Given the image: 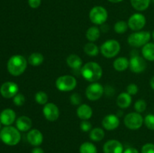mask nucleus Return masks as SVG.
Instances as JSON below:
<instances>
[{
    "instance_id": "1",
    "label": "nucleus",
    "mask_w": 154,
    "mask_h": 153,
    "mask_svg": "<svg viewBox=\"0 0 154 153\" xmlns=\"http://www.w3.org/2000/svg\"><path fill=\"white\" fill-rule=\"evenodd\" d=\"M81 75L86 80L94 82L99 80L102 76V68L98 63L90 62L84 64L81 70Z\"/></svg>"
},
{
    "instance_id": "2",
    "label": "nucleus",
    "mask_w": 154,
    "mask_h": 153,
    "mask_svg": "<svg viewBox=\"0 0 154 153\" xmlns=\"http://www.w3.org/2000/svg\"><path fill=\"white\" fill-rule=\"evenodd\" d=\"M26 59L21 55L12 56L8 61V70L13 76H20L26 70Z\"/></svg>"
},
{
    "instance_id": "3",
    "label": "nucleus",
    "mask_w": 154,
    "mask_h": 153,
    "mask_svg": "<svg viewBox=\"0 0 154 153\" xmlns=\"http://www.w3.org/2000/svg\"><path fill=\"white\" fill-rule=\"evenodd\" d=\"M1 140L8 146H15L20 142L21 135L20 130L13 126H5L0 131Z\"/></svg>"
},
{
    "instance_id": "4",
    "label": "nucleus",
    "mask_w": 154,
    "mask_h": 153,
    "mask_svg": "<svg viewBox=\"0 0 154 153\" xmlns=\"http://www.w3.org/2000/svg\"><path fill=\"white\" fill-rule=\"evenodd\" d=\"M151 34L147 31L137 32L131 34L128 38V43L134 47H140L147 44L150 40Z\"/></svg>"
},
{
    "instance_id": "5",
    "label": "nucleus",
    "mask_w": 154,
    "mask_h": 153,
    "mask_svg": "<svg viewBox=\"0 0 154 153\" xmlns=\"http://www.w3.org/2000/svg\"><path fill=\"white\" fill-rule=\"evenodd\" d=\"M100 50L104 56L111 58L116 56L120 52V44L117 40L111 39L104 42L101 46Z\"/></svg>"
},
{
    "instance_id": "6",
    "label": "nucleus",
    "mask_w": 154,
    "mask_h": 153,
    "mask_svg": "<svg viewBox=\"0 0 154 153\" xmlns=\"http://www.w3.org/2000/svg\"><path fill=\"white\" fill-rule=\"evenodd\" d=\"M77 86V80L71 75H63L57 78L56 86L61 92H70L75 89Z\"/></svg>"
},
{
    "instance_id": "7",
    "label": "nucleus",
    "mask_w": 154,
    "mask_h": 153,
    "mask_svg": "<svg viewBox=\"0 0 154 153\" xmlns=\"http://www.w3.org/2000/svg\"><path fill=\"white\" fill-rule=\"evenodd\" d=\"M108 11L106 9L102 6L93 7L90 11V20L93 23L96 25H102L106 22L108 19Z\"/></svg>"
},
{
    "instance_id": "8",
    "label": "nucleus",
    "mask_w": 154,
    "mask_h": 153,
    "mask_svg": "<svg viewBox=\"0 0 154 153\" xmlns=\"http://www.w3.org/2000/svg\"><path fill=\"white\" fill-rule=\"evenodd\" d=\"M144 118L139 112H130L124 118V124L131 130H138L142 126Z\"/></svg>"
},
{
    "instance_id": "9",
    "label": "nucleus",
    "mask_w": 154,
    "mask_h": 153,
    "mask_svg": "<svg viewBox=\"0 0 154 153\" xmlns=\"http://www.w3.org/2000/svg\"><path fill=\"white\" fill-rule=\"evenodd\" d=\"M105 92V88L98 82H93L87 86L86 89V96L92 101H95L102 98Z\"/></svg>"
},
{
    "instance_id": "10",
    "label": "nucleus",
    "mask_w": 154,
    "mask_h": 153,
    "mask_svg": "<svg viewBox=\"0 0 154 153\" xmlns=\"http://www.w3.org/2000/svg\"><path fill=\"white\" fill-rule=\"evenodd\" d=\"M129 67L132 72L139 74L145 70L147 68V63H146L145 59L142 57L139 56L138 54L132 53V55H131L130 60H129Z\"/></svg>"
},
{
    "instance_id": "11",
    "label": "nucleus",
    "mask_w": 154,
    "mask_h": 153,
    "mask_svg": "<svg viewBox=\"0 0 154 153\" xmlns=\"http://www.w3.org/2000/svg\"><path fill=\"white\" fill-rule=\"evenodd\" d=\"M128 26L133 31H139L144 27L146 18L143 14L136 13L132 14L128 20Z\"/></svg>"
},
{
    "instance_id": "12",
    "label": "nucleus",
    "mask_w": 154,
    "mask_h": 153,
    "mask_svg": "<svg viewBox=\"0 0 154 153\" xmlns=\"http://www.w3.org/2000/svg\"><path fill=\"white\" fill-rule=\"evenodd\" d=\"M43 114L47 120L54 122L59 118L60 110L55 104L47 103L43 107Z\"/></svg>"
},
{
    "instance_id": "13",
    "label": "nucleus",
    "mask_w": 154,
    "mask_h": 153,
    "mask_svg": "<svg viewBox=\"0 0 154 153\" xmlns=\"http://www.w3.org/2000/svg\"><path fill=\"white\" fill-rule=\"evenodd\" d=\"M18 86L15 82H5L1 86L0 88V93L2 95V97L5 98H14L18 93Z\"/></svg>"
},
{
    "instance_id": "14",
    "label": "nucleus",
    "mask_w": 154,
    "mask_h": 153,
    "mask_svg": "<svg viewBox=\"0 0 154 153\" xmlns=\"http://www.w3.org/2000/svg\"><path fill=\"white\" fill-rule=\"evenodd\" d=\"M104 153H123V146L117 140H110L107 141L103 146Z\"/></svg>"
},
{
    "instance_id": "15",
    "label": "nucleus",
    "mask_w": 154,
    "mask_h": 153,
    "mask_svg": "<svg viewBox=\"0 0 154 153\" xmlns=\"http://www.w3.org/2000/svg\"><path fill=\"white\" fill-rule=\"evenodd\" d=\"M104 128L108 130H113L120 125V119L117 115L109 114L103 118L102 122Z\"/></svg>"
},
{
    "instance_id": "16",
    "label": "nucleus",
    "mask_w": 154,
    "mask_h": 153,
    "mask_svg": "<svg viewBox=\"0 0 154 153\" xmlns=\"http://www.w3.org/2000/svg\"><path fill=\"white\" fill-rule=\"evenodd\" d=\"M27 140L33 146H38L43 142L44 136L42 132L38 129H32L27 134Z\"/></svg>"
},
{
    "instance_id": "17",
    "label": "nucleus",
    "mask_w": 154,
    "mask_h": 153,
    "mask_svg": "<svg viewBox=\"0 0 154 153\" xmlns=\"http://www.w3.org/2000/svg\"><path fill=\"white\" fill-rule=\"evenodd\" d=\"M16 119V113L11 109H5L0 113V122L5 126L13 124Z\"/></svg>"
},
{
    "instance_id": "18",
    "label": "nucleus",
    "mask_w": 154,
    "mask_h": 153,
    "mask_svg": "<svg viewBox=\"0 0 154 153\" xmlns=\"http://www.w3.org/2000/svg\"><path fill=\"white\" fill-rule=\"evenodd\" d=\"M32 124V122L31 118L28 116H20L16 121L17 128L20 131H28L31 128Z\"/></svg>"
},
{
    "instance_id": "19",
    "label": "nucleus",
    "mask_w": 154,
    "mask_h": 153,
    "mask_svg": "<svg viewBox=\"0 0 154 153\" xmlns=\"http://www.w3.org/2000/svg\"><path fill=\"white\" fill-rule=\"evenodd\" d=\"M77 115L81 119L88 120L93 116V110L86 104H81L77 109Z\"/></svg>"
},
{
    "instance_id": "20",
    "label": "nucleus",
    "mask_w": 154,
    "mask_h": 153,
    "mask_svg": "<svg viewBox=\"0 0 154 153\" xmlns=\"http://www.w3.org/2000/svg\"><path fill=\"white\" fill-rule=\"evenodd\" d=\"M132 104V95L127 92H122L117 96V104L121 109L128 108Z\"/></svg>"
},
{
    "instance_id": "21",
    "label": "nucleus",
    "mask_w": 154,
    "mask_h": 153,
    "mask_svg": "<svg viewBox=\"0 0 154 153\" xmlns=\"http://www.w3.org/2000/svg\"><path fill=\"white\" fill-rule=\"evenodd\" d=\"M66 62L67 64L74 70H79L81 68L83 64V61L81 57L75 54H71L66 58Z\"/></svg>"
},
{
    "instance_id": "22",
    "label": "nucleus",
    "mask_w": 154,
    "mask_h": 153,
    "mask_svg": "<svg viewBox=\"0 0 154 153\" xmlns=\"http://www.w3.org/2000/svg\"><path fill=\"white\" fill-rule=\"evenodd\" d=\"M142 55L145 59L148 61H154V43H147L143 46Z\"/></svg>"
},
{
    "instance_id": "23",
    "label": "nucleus",
    "mask_w": 154,
    "mask_h": 153,
    "mask_svg": "<svg viewBox=\"0 0 154 153\" xmlns=\"http://www.w3.org/2000/svg\"><path fill=\"white\" fill-rule=\"evenodd\" d=\"M113 65L117 71H124L129 66V61L125 57H119L114 60Z\"/></svg>"
},
{
    "instance_id": "24",
    "label": "nucleus",
    "mask_w": 154,
    "mask_h": 153,
    "mask_svg": "<svg viewBox=\"0 0 154 153\" xmlns=\"http://www.w3.org/2000/svg\"><path fill=\"white\" fill-rule=\"evenodd\" d=\"M132 7L137 10L143 11L148 8L150 0H130Z\"/></svg>"
},
{
    "instance_id": "25",
    "label": "nucleus",
    "mask_w": 154,
    "mask_h": 153,
    "mask_svg": "<svg viewBox=\"0 0 154 153\" xmlns=\"http://www.w3.org/2000/svg\"><path fill=\"white\" fill-rule=\"evenodd\" d=\"M87 40L91 42H94L99 39L100 37V30L98 27L92 26L87 29V33H86Z\"/></svg>"
},
{
    "instance_id": "26",
    "label": "nucleus",
    "mask_w": 154,
    "mask_h": 153,
    "mask_svg": "<svg viewBox=\"0 0 154 153\" xmlns=\"http://www.w3.org/2000/svg\"><path fill=\"white\" fill-rule=\"evenodd\" d=\"M28 62L32 66H39L44 62V56L40 52H32L29 56Z\"/></svg>"
},
{
    "instance_id": "27",
    "label": "nucleus",
    "mask_w": 154,
    "mask_h": 153,
    "mask_svg": "<svg viewBox=\"0 0 154 153\" xmlns=\"http://www.w3.org/2000/svg\"><path fill=\"white\" fill-rule=\"evenodd\" d=\"M90 137L93 141L99 142L105 137V131L103 130V129L100 128H93L90 130Z\"/></svg>"
},
{
    "instance_id": "28",
    "label": "nucleus",
    "mask_w": 154,
    "mask_h": 153,
    "mask_svg": "<svg viewBox=\"0 0 154 153\" xmlns=\"http://www.w3.org/2000/svg\"><path fill=\"white\" fill-rule=\"evenodd\" d=\"M84 50L87 55L90 56H97L99 52V47H98L95 44H93V42L87 43V44L84 46Z\"/></svg>"
},
{
    "instance_id": "29",
    "label": "nucleus",
    "mask_w": 154,
    "mask_h": 153,
    "mask_svg": "<svg viewBox=\"0 0 154 153\" xmlns=\"http://www.w3.org/2000/svg\"><path fill=\"white\" fill-rule=\"evenodd\" d=\"M80 153H97V148L92 142H85L80 146Z\"/></svg>"
},
{
    "instance_id": "30",
    "label": "nucleus",
    "mask_w": 154,
    "mask_h": 153,
    "mask_svg": "<svg viewBox=\"0 0 154 153\" xmlns=\"http://www.w3.org/2000/svg\"><path fill=\"white\" fill-rule=\"evenodd\" d=\"M35 100L38 104L41 105H45L48 103V96L46 92H38L35 95Z\"/></svg>"
},
{
    "instance_id": "31",
    "label": "nucleus",
    "mask_w": 154,
    "mask_h": 153,
    "mask_svg": "<svg viewBox=\"0 0 154 153\" xmlns=\"http://www.w3.org/2000/svg\"><path fill=\"white\" fill-rule=\"evenodd\" d=\"M128 23L123 20L117 21L114 25V31L118 34H123L126 32L128 28Z\"/></svg>"
},
{
    "instance_id": "32",
    "label": "nucleus",
    "mask_w": 154,
    "mask_h": 153,
    "mask_svg": "<svg viewBox=\"0 0 154 153\" xmlns=\"http://www.w3.org/2000/svg\"><path fill=\"white\" fill-rule=\"evenodd\" d=\"M147 108V103L143 99H139L135 104V110L137 112H143Z\"/></svg>"
},
{
    "instance_id": "33",
    "label": "nucleus",
    "mask_w": 154,
    "mask_h": 153,
    "mask_svg": "<svg viewBox=\"0 0 154 153\" xmlns=\"http://www.w3.org/2000/svg\"><path fill=\"white\" fill-rule=\"evenodd\" d=\"M144 124L146 127L151 130H154V115L153 114H148L145 116L144 119Z\"/></svg>"
},
{
    "instance_id": "34",
    "label": "nucleus",
    "mask_w": 154,
    "mask_h": 153,
    "mask_svg": "<svg viewBox=\"0 0 154 153\" xmlns=\"http://www.w3.org/2000/svg\"><path fill=\"white\" fill-rule=\"evenodd\" d=\"M13 102L16 106H22V105H23V104L25 103V97H24L23 94H21V93H17V94L14 97Z\"/></svg>"
},
{
    "instance_id": "35",
    "label": "nucleus",
    "mask_w": 154,
    "mask_h": 153,
    "mask_svg": "<svg viewBox=\"0 0 154 153\" xmlns=\"http://www.w3.org/2000/svg\"><path fill=\"white\" fill-rule=\"evenodd\" d=\"M126 91L130 95H135L138 92V87L136 84L130 83L129 85H128L127 88H126Z\"/></svg>"
},
{
    "instance_id": "36",
    "label": "nucleus",
    "mask_w": 154,
    "mask_h": 153,
    "mask_svg": "<svg viewBox=\"0 0 154 153\" xmlns=\"http://www.w3.org/2000/svg\"><path fill=\"white\" fill-rule=\"evenodd\" d=\"M81 130L84 132H88L91 130L92 129V124L90 122L87 120H83L81 122V125H80Z\"/></svg>"
},
{
    "instance_id": "37",
    "label": "nucleus",
    "mask_w": 154,
    "mask_h": 153,
    "mask_svg": "<svg viewBox=\"0 0 154 153\" xmlns=\"http://www.w3.org/2000/svg\"><path fill=\"white\" fill-rule=\"evenodd\" d=\"M70 101L73 105H79L81 103V97L78 93H74L70 96Z\"/></svg>"
},
{
    "instance_id": "38",
    "label": "nucleus",
    "mask_w": 154,
    "mask_h": 153,
    "mask_svg": "<svg viewBox=\"0 0 154 153\" xmlns=\"http://www.w3.org/2000/svg\"><path fill=\"white\" fill-rule=\"evenodd\" d=\"M141 153H154V144H144L141 148Z\"/></svg>"
},
{
    "instance_id": "39",
    "label": "nucleus",
    "mask_w": 154,
    "mask_h": 153,
    "mask_svg": "<svg viewBox=\"0 0 154 153\" xmlns=\"http://www.w3.org/2000/svg\"><path fill=\"white\" fill-rule=\"evenodd\" d=\"M28 3L32 8H38L42 4V0H28Z\"/></svg>"
},
{
    "instance_id": "40",
    "label": "nucleus",
    "mask_w": 154,
    "mask_h": 153,
    "mask_svg": "<svg viewBox=\"0 0 154 153\" xmlns=\"http://www.w3.org/2000/svg\"><path fill=\"white\" fill-rule=\"evenodd\" d=\"M123 153H139V152H138V149H136L135 148L129 147V148H127L126 149H125Z\"/></svg>"
},
{
    "instance_id": "41",
    "label": "nucleus",
    "mask_w": 154,
    "mask_h": 153,
    "mask_svg": "<svg viewBox=\"0 0 154 153\" xmlns=\"http://www.w3.org/2000/svg\"><path fill=\"white\" fill-rule=\"evenodd\" d=\"M32 153H45L44 150L40 147H35L32 150Z\"/></svg>"
},
{
    "instance_id": "42",
    "label": "nucleus",
    "mask_w": 154,
    "mask_h": 153,
    "mask_svg": "<svg viewBox=\"0 0 154 153\" xmlns=\"http://www.w3.org/2000/svg\"><path fill=\"white\" fill-rule=\"evenodd\" d=\"M150 87H151V88L154 90V76L151 78V80H150Z\"/></svg>"
},
{
    "instance_id": "43",
    "label": "nucleus",
    "mask_w": 154,
    "mask_h": 153,
    "mask_svg": "<svg viewBox=\"0 0 154 153\" xmlns=\"http://www.w3.org/2000/svg\"><path fill=\"white\" fill-rule=\"evenodd\" d=\"M109 2H111L112 3H118V2H122L123 0H108Z\"/></svg>"
},
{
    "instance_id": "44",
    "label": "nucleus",
    "mask_w": 154,
    "mask_h": 153,
    "mask_svg": "<svg viewBox=\"0 0 154 153\" xmlns=\"http://www.w3.org/2000/svg\"><path fill=\"white\" fill-rule=\"evenodd\" d=\"M153 40H154V31H153Z\"/></svg>"
},
{
    "instance_id": "45",
    "label": "nucleus",
    "mask_w": 154,
    "mask_h": 153,
    "mask_svg": "<svg viewBox=\"0 0 154 153\" xmlns=\"http://www.w3.org/2000/svg\"><path fill=\"white\" fill-rule=\"evenodd\" d=\"M1 124H2V123H1V122H0V129H1Z\"/></svg>"
},
{
    "instance_id": "46",
    "label": "nucleus",
    "mask_w": 154,
    "mask_h": 153,
    "mask_svg": "<svg viewBox=\"0 0 154 153\" xmlns=\"http://www.w3.org/2000/svg\"><path fill=\"white\" fill-rule=\"evenodd\" d=\"M0 140H1V134H0Z\"/></svg>"
},
{
    "instance_id": "47",
    "label": "nucleus",
    "mask_w": 154,
    "mask_h": 153,
    "mask_svg": "<svg viewBox=\"0 0 154 153\" xmlns=\"http://www.w3.org/2000/svg\"><path fill=\"white\" fill-rule=\"evenodd\" d=\"M153 2H154V0H153Z\"/></svg>"
}]
</instances>
